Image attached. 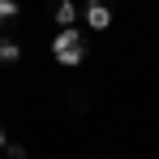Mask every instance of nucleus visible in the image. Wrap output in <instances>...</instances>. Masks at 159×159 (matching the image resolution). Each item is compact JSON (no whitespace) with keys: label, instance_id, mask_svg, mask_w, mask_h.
<instances>
[{"label":"nucleus","instance_id":"1","mask_svg":"<svg viewBox=\"0 0 159 159\" xmlns=\"http://www.w3.org/2000/svg\"><path fill=\"white\" fill-rule=\"evenodd\" d=\"M52 56H56V65L78 69L82 60H86V39H82V30H78V26L56 30V39H52Z\"/></svg>","mask_w":159,"mask_h":159},{"label":"nucleus","instance_id":"2","mask_svg":"<svg viewBox=\"0 0 159 159\" xmlns=\"http://www.w3.org/2000/svg\"><path fill=\"white\" fill-rule=\"evenodd\" d=\"M86 26H90V30H107V26H112L107 0H86Z\"/></svg>","mask_w":159,"mask_h":159},{"label":"nucleus","instance_id":"3","mask_svg":"<svg viewBox=\"0 0 159 159\" xmlns=\"http://www.w3.org/2000/svg\"><path fill=\"white\" fill-rule=\"evenodd\" d=\"M56 22H60V30H69L78 22V4H73V0H60V4H56Z\"/></svg>","mask_w":159,"mask_h":159},{"label":"nucleus","instance_id":"4","mask_svg":"<svg viewBox=\"0 0 159 159\" xmlns=\"http://www.w3.org/2000/svg\"><path fill=\"white\" fill-rule=\"evenodd\" d=\"M22 56V43H13V39H0V65H13Z\"/></svg>","mask_w":159,"mask_h":159},{"label":"nucleus","instance_id":"5","mask_svg":"<svg viewBox=\"0 0 159 159\" xmlns=\"http://www.w3.org/2000/svg\"><path fill=\"white\" fill-rule=\"evenodd\" d=\"M17 17V0H0V26Z\"/></svg>","mask_w":159,"mask_h":159},{"label":"nucleus","instance_id":"6","mask_svg":"<svg viewBox=\"0 0 159 159\" xmlns=\"http://www.w3.org/2000/svg\"><path fill=\"white\" fill-rule=\"evenodd\" d=\"M9 159H26V146H22V142H13V146H9Z\"/></svg>","mask_w":159,"mask_h":159},{"label":"nucleus","instance_id":"7","mask_svg":"<svg viewBox=\"0 0 159 159\" xmlns=\"http://www.w3.org/2000/svg\"><path fill=\"white\" fill-rule=\"evenodd\" d=\"M4 142H9V138H4V125H0V146H4Z\"/></svg>","mask_w":159,"mask_h":159}]
</instances>
